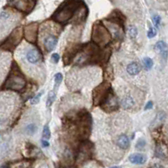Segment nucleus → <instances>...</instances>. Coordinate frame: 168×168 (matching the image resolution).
I'll list each match as a JSON object with an SVG mask.
<instances>
[{
    "label": "nucleus",
    "mask_w": 168,
    "mask_h": 168,
    "mask_svg": "<svg viewBox=\"0 0 168 168\" xmlns=\"http://www.w3.org/2000/svg\"><path fill=\"white\" fill-rule=\"evenodd\" d=\"M128 35L130 36V39L132 40H135V39L137 38L138 36V29L136 26L135 25H130L129 28H128Z\"/></svg>",
    "instance_id": "nucleus-20"
},
{
    "label": "nucleus",
    "mask_w": 168,
    "mask_h": 168,
    "mask_svg": "<svg viewBox=\"0 0 168 168\" xmlns=\"http://www.w3.org/2000/svg\"><path fill=\"white\" fill-rule=\"evenodd\" d=\"M25 85L26 81L25 75L20 71L15 61H14L11 66L10 71L3 83V87L6 90L20 92L25 88Z\"/></svg>",
    "instance_id": "nucleus-2"
},
{
    "label": "nucleus",
    "mask_w": 168,
    "mask_h": 168,
    "mask_svg": "<svg viewBox=\"0 0 168 168\" xmlns=\"http://www.w3.org/2000/svg\"><path fill=\"white\" fill-rule=\"evenodd\" d=\"M156 34H157V31H156V29L154 28V27H150V30L148 31L147 32V36L148 38H153V37H155L156 36Z\"/></svg>",
    "instance_id": "nucleus-26"
},
{
    "label": "nucleus",
    "mask_w": 168,
    "mask_h": 168,
    "mask_svg": "<svg viewBox=\"0 0 168 168\" xmlns=\"http://www.w3.org/2000/svg\"><path fill=\"white\" fill-rule=\"evenodd\" d=\"M81 45L79 44H71L66 47L63 55V62L65 66H68L73 61L74 58L76 57V54L78 53L79 50L81 48Z\"/></svg>",
    "instance_id": "nucleus-11"
},
{
    "label": "nucleus",
    "mask_w": 168,
    "mask_h": 168,
    "mask_svg": "<svg viewBox=\"0 0 168 168\" xmlns=\"http://www.w3.org/2000/svg\"><path fill=\"white\" fill-rule=\"evenodd\" d=\"M155 50L157 51L159 55L160 56L162 61L164 62H166L168 58V46L165 41H159L156 42L155 46Z\"/></svg>",
    "instance_id": "nucleus-15"
},
{
    "label": "nucleus",
    "mask_w": 168,
    "mask_h": 168,
    "mask_svg": "<svg viewBox=\"0 0 168 168\" xmlns=\"http://www.w3.org/2000/svg\"><path fill=\"white\" fill-rule=\"evenodd\" d=\"M54 80H55V86H54V89L55 91L57 90V88L60 86V84L61 83V81L63 80V76H62V74L58 72V73H56L54 76Z\"/></svg>",
    "instance_id": "nucleus-22"
},
{
    "label": "nucleus",
    "mask_w": 168,
    "mask_h": 168,
    "mask_svg": "<svg viewBox=\"0 0 168 168\" xmlns=\"http://www.w3.org/2000/svg\"><path fill=\"white\" fill-rule=\"evenodd\" d=\"M81 7L79 0H68L59 7L52 14V20L58 24L67 23L78 12Z\"/></svg>",
    "instance_id": "nucleus-1"
},
{
    "label": "nucleus",
    "mask_w": 168,
    "mask_h": 168,
    "mask_svg": "<svg viewBox=\"0 0 168 168\" xmlns=\"http://www.w3.org/2000/svg\"><path fill=\"white\" fill-rule=\"evenodd\" d=\"M150 168H165L163 165H160V164H154L150 166Z\"/></svg>",
    "instance_id": "nucleus-32"
},
{
    "label": "nucleus",
    "mask_w": 168,
    "mask_h": 168,
    "mask_svg": "<svg viewBox=\"0 0 168 168\" xmlns=\"http://www.w3.org/2000/svg\"><path fill=\"white\" fill-rule=\"evenodd\" d=\"M153 21H154L155 27H159L160 23V17L159 15H155L153 17Z\"/></svg>",
    "instance_id": "nucleus-29"
},
{
    "label": "nucleus",
    "mask_w": 168,
    "mask_h": 168,
    "mask_svg": "<svg viewBox=\"0 0 168 168\" xmlns=\"http://www.w3.org/2000/svg\"><path fill=\"white\" fill-rule=\"evenodd\" d=\"M11 3L17 10L30 13L36 5V0H12Z\"/></svg>",
    "instance_id": "nucleus-12"
},
{
    "label": "nucleus",
    "mask_w": 168,
    "mask_h": 168,
    "mask_svg": "<svg viewBox=\"0 0 168 168\" xmlns=\"http://www.w3.org/2000/svg\"><path fill=\"white\" fill-rule=\"evenodd\" d=\"M41 31V41H42L44 49L47 52H51L55 50L56 45L58 43L57 34L54 33V32H47L44 26H42Z\"/></svg>",
    "instance_id": "nucleus-7"
},
{
    "label": "nucleus",
    "mask_w": 168,
    "mask_h": 168,
    "mask_svg": "<svg viewBox=\"0 0 168 168\" xmlns=\"http://www.w3.org/2000/svg\"><path fill=\"white\" fill-rule=\"evenodd\" d=\"M92 144L88 141H84L79 148L78 157L77 160L84 161V160L89 159L92 156Z\"/></svg>",
    "instance_id": "nucleus-13"
},
{
    "label": "nucleus",
    "mask_w": 168,
    "mask_h": 168,
    "mask_svg": "<svg viewBox=\"0 0 168 168\" xmlns=\"http://www.w3.org/2000/svg\"><path fill=\"white\" fill-rule=\"evenodd\" d=\"M42 94H43V92L41 91V92H40L37 95H36V96H34L31 99V105H35V104H37L39 102H40V100H41V96H42Z\"/></svg>",
    "instance_id": "nucleus-25"
},
{
    "label": "nucleus",
    "mask_w": 168,
    "mask_h": 168,
    "mask_svg": "<svg viewBox=\"0 0 168 168\" xmlns=\"http://www.w3.org/2000/svg\"><path fill=\"white\" fill-rule=\"evenodd\" d=\"M56 97V92L55 90H51V92H49L48 97H47V101H46V106L47 108H50L54 103Z\"/></svg>",
    "instance_id": "nucleus-21"
},
{
    "label": "nucleus",
    "mask_w": 168,
    "mask_h": 168,
    "mask_svg": "<svg viewBox=\"0 0 168 168\" xmlns=\"http://www.w3.org/2000/svg\"><path fill=\"white\" fill-rule=\"evenodd\" d=\"M110 168H121V167H120V166H112V167Z\"/></svg>",
    "instance_id": "nucleus-34"
},
{
    "label": "nucleus",
    "mask_w": 168,
    "mask_h": 168,
    "mask_svg": "<svg viewBox=\"0 0 168 168\" xmlns=\"http://www.w3.org/2000/svg\"><path fill=\"white\" fill-rule=\"evenodd\" d=\"M115 145L120 150H126L130 148V138L126 134L122 133L117 136L115 139Z\"/></svg>",
    "instance_id": "nucleus-14"
},
{
    "label": "nucleus",
    "mask_w": 168,
    "mask_h": 168,
    "mask_svg": "<svg viewBox=\"0 0 168 168\" xmlns=\"http://www.w3.org/2000/svg\"><path fill=\"white\" fill-rule=\"evenodd\" d=\"M42 138H43V140H49L51 138V130H50L48 125H46L44 126L43 132H42Z\"/></svg>",
    "instance_id": "nucleus-24"
},
{
    "label": "nucleus",
    "mask_w": 168,
    "mask_h": 168,
    "mask_svg": "<svg viewBox=\"0 0 168 168\" xmlns=\"http://www.w3.org/2000/svg\"><path fill=\"white\" fill-rule=\"evenodd\" d=\"M155 156H157L158 158H160V159H163V160L168 159V148L165 144L159 143L156 145Z\"/></svg>",
    "instance_id": "nucleus-17"
},
{
    "label": "nucleus",
    "mask_w": 168,
    "mask_h": 168,
    "mask_svg": "<svg viewBox=\"0 0 168 168\" xmlns=\"http://www.w3.org/2000/svg\"><path fill=\"white\" fill-rule=\"evenodd\" d=\"M59 60H60V56H59V55L57 53H54L51 55V61H53L54 63L56 64L58 63Z\"/></svg>",
    "instance_id": "nucleus-28"
},
{
    "label": "nucleus",
    "mask_w": 168,
    "mask_h": 168,
    "mask_svg": "<svg viewBox=\"0 0 168 168\" xmlns=\"http://www.w3.org/2000/svg\"><path fill=\"white\" fill-rule=\"evenodd\" d=\"M91 38L92 43L99 47H105L111 43L113 37L104 24H103L101 21H98L92 26Z\"/></svg>",
    "instance_id": "nucleus-3"
},
{
    "label": "nucleus",
    "mask_w": 168,
    "mask_h": 168,
    "mask_svg": "<svg viewBox=\"0 0 168 168\" xmlns=\"http://www.w3.org/2000/svg\"><path fill=\"white\" fill-rule=\"evenodd\" d=\"M129 160L130 162L135 165H142L146 161V156L140 153H135L130 155Z\"/></svg>",
    "instance_id": "nucleus-18"
},
{
    "label": "nucleus",
    "mask_w": 168,
    "mask_h": 168,
    "mask_svg": "<svg viewBox=\"0 0 168 168\" xmlns=\"http://www.w3.org/2000/svg\"><path fill=\"white\" fill-rule=\"evenodd\" d=\"M37 168H50V167H49V165H46V164H42V165H41Z\"/></svg>",
    "instance_id": "nucleus-33"
},
{
    "label": "nucleus",
    "mask_w": 168,
    "mask_h": 168,
    "mask_svg": "<svg viewBox=\"0 0 168 168\" xmlns=\"http://www.w3.org/2000/svg\"><path fill=\"white\" fill-rule=\"evenodd\" d=\"M24 36L29 43L35 45L37 43L39 37V24H29L24 29Z\"/></svg>",
    "instance_id": "nucleus-10"
},
{
    "label": "nucleus",
    "mask_w": 168,
    "mask_h": 168,
    "mask_svg": "<svg viewBox=\"0 0 168 168\" xmlns=\"http://www.w3.org/2000/svg\"><path fill=\"white\" fill-rule=\"evenodd\" d=\"M120 103L121 107L125 110H134L137 107V100L131 91L125 89L120 94Z\"/></svg>",
    "instance_id": "nucleus-8"
},
{
    "label": "nucleus",
    "mask_w": 168,
    "mask_h": 168,
    "mask_svg": "<svg viewBox=\"0 0 168 168\" xmlns=\"http://www.w3.org/2000/svg\"><path fill=\"white\" fill-rule=\"evenodd\" d=\"M25 60L30 66H36L38 70V66H41L43 62V56L36 46H31L27 47L25 52Z\"/></svg>",
    "instance_id": "nucleus-6"
},
{
    "label": "nucleus",
    "mask_w": 168,
    "mask_h": 168,
    "mask_svg": "<svg viewBox=\"0 0 168 168\" xmlns=\"http://www.w3.org/2000/svg\"><path fill=\"white\" fill-rule=\"evenodd\" d=\"M141 66L137 61H131L125 66V71L127 75L130 76H135L139 75L141 71Z\"/></svg>",
    "instance_id": "nucleus-16"
},
{
    "label": "nucleus",
    "mask_w": 168,
    "mask_h": 168,
    "mask_svg": "<svg viewBox=\"0 0 168 168\" xmlns=\"http://www.w3.org/2000/svg\"><path fill=\"white\" fill-rule=\"evenodd\" d=\"M112 87L109 81H105L102 83H100L98 86L95 87L92 90V104L94 106H100L102 102L104 100V98L107 97L109 92L112 90Z\"/></svg>",
    "instance_id": "nucleus-4"
},
{
    "label": "nucleus",
    "mask_w": 168,
    "mask_h": 168,
    "mask_svg": "<svg viewBox=\"0 0 168 168\" xmlns=\"http://www.w3.org/2000/svg\"><path fill=\"white\" fill-rule=\"evenodd\" d=\"M41 145H42L43 147H48L50 144H49V142L47 141V140H41Z\"/></svg>",
    "instance_id": "nucleus-31"
},
{
    "label": "nucleus",
    "mask_w": 168,
    "mask_h": 168,
    "mask_svg": "<svg viewBox=\"0 0 168 168\" xmlns=\"http://www.w3.org/2000/svg\"><path fill=\"white\" fill-rule=\"evenodd\" d=\"M37 129H38V126L36 123H30L25 127V131L27 135H33L37 131Z\"/></svg>",
    "instance_id": "nucleus-19"
},
{
    "label": "nucleus",
    "mask_w": 168,
    "mask_h": 168,
    "mask_svg": "<svg viewBox=\"0 0 168 168\" xmlns=\"http://www.w3.org/2000/svg\"><path fill=\"white\" fill-rule=\"evenodd\" d=\"M23 36L24 31L21 27L14 30L8 38L3 41V43L1 46V48L4 51H12L20 43Z\"/></svg>",
    "instance_id": "nucleus-5"
},
{
    "label": "nucleus",
    "mask_w": 168,
    "mask_h": 168,
    "mask_svg": "<svg viewBox=\"0 0 168 168\" xmlns=\"http://www.w3.org/2000/svg\"><path fill=\"white\" fill-rule=\"evenodd\" d=\"M145 141L143 139H140V140H138L137 144H136V148L138 149H143L145 147Z\"/></svg>",
    "instance_id": "nucleus-27"
},
{
    "label": "nucleus",
    "mask_w": 168,
    "mask_h": 168,
    "mask_svg": "<svg viewBox=\"0 0 168 168\" xmlns=\"http://www.w3.org/2000/svg\"><path fill=\"white\" fill-rule=\"evenodd\" d=\"M143 65H144L145 70H150L153 66L152 59L150 57H145L143 59Z\"/></svg>",
    "instance_id": "nucleus-23"
},
{
    "label": "nucleus",
    "mask_w": 168,
    "mask_h": 168,
    "mask_svg": "<svg viewBox=\"0 0 168 168\" xmlns=\"http://www.w3.org/2000/svg\"><path fill=\"white\" fill-rule=\"evenodd\" d=\"M153 108V103L151 102V101H149V102L145 104V110H149V109H151Z\"/></svg>",
    "instance_id": "nucleus-30"
},
{
    "label": "nucleus",
    "mask_w": 168,
    "mask_h": 168,
    "mask_svg": "<svg viewBox=\"0 0 168 168\" xmlns=\"http://www.w3.org/2000/svg\"><path fill=\"white\" fill-rule=\"evenodd\" d=\"M100 108L106 113H112L119 109V108H120L119 100H118L117 96L115 95L113 89L109 92L107 97L105 98L104 100L100 104Z\"/></svg>",
    "instance_id": "nucleus-9"
}]
</instances>
